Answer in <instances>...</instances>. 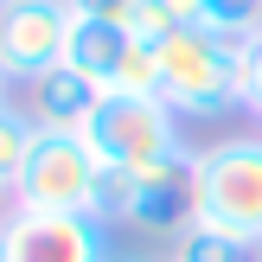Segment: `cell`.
I'll return each mask as SVG.
<instances>
[{"label": "cell", "mask_w": 262, "mask_h": 262, "mask_svg": "<svg viewBox=\"0 0 262 262\" xmlns=\"http://www.w3.org/2000/svg\"><path fill=\"white\" fill-rule=\"evenodd\" d=\"M154 51H160V96L179 109V122H217L243 109V38L217 26H179Z\"/></svg>", "instance_id": "6da1fadb"}, {"label": "cell", "mask_w": 262, "mask_h": 262, "mask_svg": "<svg viewBox=\"0 0 262 262\" xmlns=\"http://www.w3.org/2000/svg\"><path fill=\"white\" fill-rule=\"evenodd\" d=\"M192 224L262 250V135H224L192 154Z\"/></svg>", "instance_id": "7a4b0ae2"}, {"label": "cell", "mask_w": 262, "mask_h": 262, "mask_svg": "<svg viewBox=\"0 0 262 262\" xmlns=\"http://www.w3.org/2000/svg\"><path fill=\"white\" fill-rule=\"evenodd\" d=\"M192 154H173V160H154V166H102V199L96 217L102 224H128L141 237H166L173 243L179 230L192 224Z\"/></svg>", "instance_id": "3957f363"}, {"label": "cell", "mask_w": 262, "mask_h": 262, "mask_svg": "<svg viewBox=\"0 0 262 262\" xmlns=\"http://www.w3.org/2000/svg\"><path fill=\"white\" fill-rule=\"evenodd\" d=\"M83 141L96 147L102 166H154V160L186 154V135H179V109L173 102L166 96H122V90H102Z\"/></svg>", "instance_id": "277c9868"}, {"label": "cell", "mask_w": 262, "mask_h": 262, "mask_svg": "<svg viewBox=\"0 0 262 262\" xmlns=\"http://www.w3.org/2000/svg\"><path fill=\"white\" fill-rule=\"evenodd\" d=\"M96 199H102V160L83 135H45L26 179L13 186V205H26V211H90L96 217Z\"/></svg>", "instance_id": "5b68a950"}, {"label": "cell", "mask_w": 262, "mask_h": 262, "mask_svg": "<svg viewBox=\"0 0 262 262\" xmlns=\"http://www.w3.org/2000/svg\"><path fill=\"white\" fill-rule=\"evenodd\" d=\"M109 224L90 211H26L0 217V262H109Z\"/></svg>", "instance_id": "8992f818"}, {"label": "cell", "mask_w": 262, "mask_h": 262, "mask_svg": "<svg viewBox=\"0 0 262 262\" xmlns=\"http://www.w3.org/2000/svg\"><path fill=\"white\" fill-rule=\"evenodd\" d=\"M64 45H71V7L64 0H7L0 7V71L7 83H32V77L58 71Z\"/></svg>", "instance_id": "52a82bcc"}, {"label": "cell", "mask_w": 262, "mask_h": 262, "mask_svg": "<svg viewBox=\"0 0 262 262\" xmlns=\"http://www.w3.org/2000/svg\"><path fill=\"white\" fill-rule=\"evenodd\" d=\"M96 102H102V90L90 83V77H77L71 64H58V71H45V77L26 83V115H32L45 135H83L90 115H96Z\"/></svg>", "instance_id": "ba28073f"}, {"label": "cell", "mask_w": 262, "mask_h": 262, "mask_svg": "<svg viewBox=\"0 0 262 262\" xmlns=\"http://www.w3.org/2000/svg\"><path fill=\"white\" fill-rule=\"evenodd\" d=\"M128 45H135V32L128 26H109V19H77L71 13V45H64V64H71L77 77H90L96 90L115 83V71H122Z\"/></svg>", "instance_id": "9c48e42d"}, {"label": "cell", "mask_w": 262, "mask_h": 262, "mask_svg": "<svg viewBox=\"0 0 262 262\" xmlns=\"http://www.w3.org/2000/svg\"><path fill=\"white\" fill-rule=\"evenodd\" d=\"M38 141H45V128L26 115V102H7V109H0V192H7V199H13V186L26 179Z\"/></svg>", "instance_id": "30bf717a"}, {"label": "cell", "mask_w": 262, "mask_h": 262, "mask_svg": "<svg viewBox=\"0 0 262 262\" xmlns=\"http://www.w3.org/2000/svg\"><path fill=\"white\" fill-rule=\"evenodd\" d=\"M166 262H256V243L230 237V230H211V224H186L166 243Z\"/></svg>", "instance_id": "8fae6325"}, {"label": "cell", "mask_w": 262, "mask_h": 262, "mask_svg": "<svg viewBox=\"0 0 262 262\" xmlns=\"http://www.w3.org/2000/svg\"><path fill=\"white\" fill-rule=\"evenodd\" d=\"M205 26H217L230 38H250V32H262V0H211Z\"/></svg>", "instance_id": "7c38bea8"}, {"label": "cell", "mask_w": 262, "mask_h": 262, "mask_svg": "<svg viewBox=\"0 0 262 262\" xmlns=\"http://www.w3.org/2000/svg\"><path fill=\"white\" fill-rule=\"evenodd\" d=\"M237 64H243V109L262 122V32H250V38H243Z\"/></svg>", "instance_id": "4fadbf2b"}, {"label": "cell", "mask_w": 262, "mask_h": 262, "mask_svg": "<svg viewBox=\"0 0 262 262\" xmlns=\"http://www.w3.org/2000/svg\"><path fill=\"white\" fill-rule=\"evenodd\" d=\"M64 7H71L77 19H109V26H128L135 0H64Z\"/></svg>", "instance_id": "5bb4252c"}, {"label": "cell", "mask_w": 262, "mask_h": 262, "mask_svg": "<svg viewBox=\"0 0 262 262\" xmlns=\"http://www.w3.org/2000/svg\"><path fill=\"white\" fill-rule=\"evenodd\" d=\"M166 19L173 26H205V13H211V0H160Z\"/></svg>", "instance_id": "9a60e30c"}, {"label": "cell", "mask_w": 262, "mask_h": 262, "mask_svg": "<svg viewBox=\"0 0 262 262\" xmlns=\"http://www.w3.org/2000/svg\"><path fill=\"white\" fill-rule=\"evenodd\" d=\"M7 102H13V83H7V71H0V109H7Z\"/></svg>", "instance_id": "2e32d148"}, {"label": "cell", "mask_w": 262, "mask_h": 262, "mask_svg": "<svg viewBox=\"0 0 262 262\" xmlns=\"http://www.w3.org/2000/svg\"><path fill=\"white\" fill-rule=\"evenodd\" d=\"M109 262H154V256H109Z\"/></svg>", "instance_id": "e0dca14e"}, {"label": "cell", "mask_w": 262, "mask_h": 262, "mask_svg": "<svg viewBox=\"0 0 262 262\" xmlns=\"http://www.w3.org/2000/svg\"><path fill=\"white\" fill-rule=\"evenodd\" d=\"M7 205H13V199H7V192H0V217H7Z\"/></svg>", "instance_id": "ac0fdd59"}, {"label": "cell", "mask_w": 262, "mask_h": 262, "mask_svg": "<svg viewBox=\"0 0 262 262\" xmlns=\"http://www.w3.org/2000/svg\"><path fill=\"white\" fill-rule=\"evenodd\" d=\"M0 7H7V0H0Z\"/></svg>", "instance_id": "d6986e66"}]
</instances>
